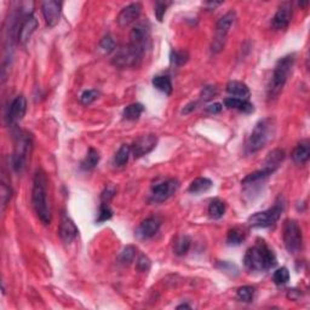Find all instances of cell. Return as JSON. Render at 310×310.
<instances>
[{
	"instance_id": "cell-1",
	"label": "cell",
	"mask_w": 310,
	"mask_h": 310,
	"mask_svg": "<svg viewBox=\"0 0 310 310\" xmlns=\"http://www.w3.org/2000/svg\"><path fill=\"white\" fill-rule=\"evenodd\" d=\"M32 204L36 216L43 224L51 223V206L48 199V177L43 170H38L34 175L32 189Z\"/></svg>"
},
{
	"instance_id": "cell-2",
	"label": "cell",
	"mask_w": 310,
	"mask_h": 310,
	"mask_svg": "<svg viewBox=\"0 0 310 310\" xmlns=\"http://www.w3.org/2000/svg\"><path fill=\"white\" fill-rule=\"evenodd\" d=\"M278 260L275 253L265 244L264 240L258 239L255 246L250 247L244 257V264L251 272H266L277 265Z\"/></svg>"
},
{
	"instance_id": "cell-3",
	"label": "cell",
	"mask_w": 310,
	"mask_h": 310,
	"mask_svg": "<svg viewBox=\"0 0 310 310\" xmlns=\"http://www.w3.org/2000/svg\"><path fill=\"white\" fill-rule=\"evenodd\" d=\"M294 61H296V56L293 54L284 56L280 58L275 64L274 70H273L272 79L268 85V100L274 101L275 98L279 97V95L283 92V90L286 85L288 76L292 73L294 67Z\"/></svg>"
},
{
	"instance_id": "cell-4",
	"label": "cell",
	"mask_w": 310,
	"mask_h": 310,
	"mask_svg": "<svg viewBox=\"0 0 310 310\" xmlns=\"http://www.w3.org/2000/svg\"><path fill=\"white\" fill-rule=\"evenodd\" d=\"M275 120L273 118L260 119L253 128L246 142L247 153H256L265 147L275 135Z\"/></svg>"
},
{
	"instance_id": "cell-5",
	"label": "cell",
	"mask_w": 310,
	"mask_h": 310,
	"mask_svg": "<svg viewBox=\"0 0 310 310\" xmlns=\"http://www.w3.org/2000/svg\"><path fill=\"white\" fill-rule=\"evenodd\" d=\"M33 142L30 135L26 131H17L15 133V145L12 153V167L17 173L23 172L30 160Z\"/></svg>"
},
{
	"instance_id": "cell-6",
	"label": "cell",
	"mask_w": 310,
	"mask_h": 310,
	"mask_svg": "<svg viewBox=\"0 0 310 310\" xmlns=\"http://www.w3.org/2000/svg\"><path fill=\"white\" fill-rule=\"evenodd\" d=\"M285 210V205L283 201H277L275 205L270 207V209L262 211V212H257L255 215L250 216L249 223L250 227L252 228H269L274 225L279 219H280L281 215H283Z\"/></svg>"
},
{
	"instance_id": "cell-7",
	"label": "cell",
	"mask_w": 310,
	"mask_h": 310,
	"mask_svg": "<svg viewBox=\"0 0 310 310\" xmlns=\"http://www.w3.org/2000/svg\"><path fill=\"white\" fill-rule=\"evenodd\" d=\"M283 239L285 247L291 255H296L303 249V234L299 224L293 219H287L284 224Z\"/></svg>"
},
{
	"instance_id": "cell-8",
	"label": "cell",
	"mask_w": 310,
	"mask_h": 310,
	"mask_svg": "<svg viewBox=\"0 0 310 310\" xmlns=\"http://www.w3.org/2000/svg\"><path fill=\"white\" fill-rule=\"evenodd\" d=\"M150 44V26L148 22L137 23L130 33L129 46L143 57Z\"/></svg>"
},
{
	"instance_id": "cell-9",
	"label": "cell",
	"mask_w": 310,
	"mask_h": 310,
	"mask_svg": "<svg viewBox=\"0 0 310 310\" xmlns=\"http://www.w3.org/2000/svg\"><path fill=\"white\" fill-rule=\"evenodd\" d=\"M237 20V12L229 11L225 15L219 18L218 22L216 24V35L213 39L212 45H211V50L212 52H221L224 48L225 42H227V35L230 30V28Z\"/></svg>"
},
{
	"instance_id": "cell-10",
	"label": "cell",
	"mask_w": 310,
	"mask_h": 310,
	"mask_svg": "<svg viewBox=\"0 0 310 310\" xmlns=\"http://www.w3.org/2000/svg\"><path fill=\"white\" fill-rule=\"evenodd\" d=\"M179 183L177 179H167L165 182L158 183L151 187V200L155 203H164L177 191Z\"/></svg>"
},
{
	"instance_id": "cell-11",
	"label": "cell",
	"mask_w": 310,
	"mask_h": 310,
	"mask_svg": "<svg viewBox=\"0 0 310 310\" xmlns=\"http://www.w3.org/2000/svg\"><path fill=\"white\" fill-rule=\"evenodd\" d=\"M142 60H143L142 56H139L137 52L133 51L129 45H126L117 51L113 58V64L119 68L137 67Z\"/></svg>"
},
{
	"instance_id": "cell-12",
	"label": "cell",
	"mask_w": 310,
	"mask_h": 310,
	"mask_svg": "<svg viewBox=\"0 0 310 310\" xmlns=\"http://www.w3.org/2000/svg\"><path fill=\"white\" fill-rule=\"evenodd\" d=\"M293 6L292 3L285 2L278 8V11L275 12L274 17L272 20V27L275 30H285L290 26L291 20H292Z\"/></svg>"
},
{
	"instance_id": "cell-13",
	"label": "cell",
	"mask_w": 310,
	"mask_h": 310,
	"mask_svg": "<svg viewBox=\"0 0 310 310\" xmlns=\"http://www.w3.org/2000/svg\"><path fill=\"white\" fill-rule=\"evenodd\" d=\"M158 137L155 135H144L141 136L133 142L131 145V153L136 159L144 157V155L149 154L151 150L157 147Z\"/></svg>"
},
{
	"instance_id": "cell-14",
	"label": "cell",
	"mask_w": 310,
	"mask_h": 310,
	"mask_svg": "<svg viewBox=\"0 0 310 310\" xmlns=\"http://www.w3.org/2000/svg\"><path fill=\"white\" fill-rule=\"evenodd\" d=\"M27 111V101L24 96H17L14 98V101L10 103V107L8 109V114H6V122L9 125L14 126L16 125L18 122L23 119L24 114Z\"/></svg>"
},
{
	"instance_id": "cell-15",
	"label": "cell",
	"mask_w": 310,
	"mask_h": 310,
	"mask_svg": "<svg viewBox=\"0 0 310 310\" xmlns=\"http://www.w3.org/2000/svg\"><path fill=\"white\" fill-rule=\"evenodd\" d=\"M42 12L44 16L45 23L49 28H54L60 22L61 12H62V3L49 0L42 4Z\"/></svg>"
},
{
	"instance_id": "cell-16",
	"label": "cell",
	"mask_w": 310,
	"mask_h": 310,
	"mask_svg": "<svg viewBox=\"0 0 310 310\" xmlns=\"http://www.w3.org/2000/svg\"><path fill=\"white\" fill-rule=\"evenodd\" d=\"M142 12V4L141 3H132L124 8L122 11H120L119 16H118L117 21L119 23V26L126 27L129 24H131L132 22H135L136 20L139 17Z\"/></svg>"
},
{
	"instance_id": "cell-17",
	"label": "cell",
	"mask_w": 310,
	"mask_h": 310,
	"mask_svg": "<svg viewBox=\"0 0 310 310\" xmlns=\"http://www.w3.org/2000/svg\"><path fill=\"white\" fill-rule=\"evenodd\" d=\"M38 26H39L38 20H36L33 15H28V16H26V18L22 21V23H21L20 29H18V35H17L18 42H20L22 45H26L27 43L29 42L30 36L33 35V33L36 30Z\"/></svg>"
},
{
	"instance_id": "cell-18",
	"label": "cell",
	"mask_w": 310,
	"mask_h": 310,
	"mask_svg": "<svg viewBox=\"0 0 310 310\" xmlns=\"http://www.w3.org/2000/svg\"><path fill=\"white\" fill-rule=\"evenodd\" d=\"M161 225V222L157 217H149V218L144 219L141 224L138 225L137 230H136V235L137 238L145 240V239L153 238L158 231H159Z\"/></svg>"
},
{
	"instance_id": "cell-19",
	"label": "cell",
	"mask_w": 310,
	"mask_h": 310,
	"mask_svg": "<svg viewBox=\"0 0 310 310\" xmlns=\"http://www.w3.org/2000/svg\"><path fill=\"white\" fill-rule=\"evenodd\" d=\"M78 232H79V230H78L76 225L74 224L72 219L66 215H62L61 224L60 228H58V234H60L61 240L64 244H70L72 241L75 240Z\"/></svg>"
},
{
	"instance_id": "cell-20",
	"label": "cell",
	"mask_w": 310,
	"mask_h": 310,
	"mask_svg": "<svg viewBox=\"0 0 310 310\" xmlns=\"http://www.w3.org/2000/svg\"><path fill=\"white\" fill-rule=\"evenodd\" d=\"M285 159V151L281 149H274L266 155L264 163H263V169H266L269 172L274 173L280 167Z\"/></svg>"
},
{
	"instance_id": "cell-21",
	"label": "cell",
	"mask_w": 310,
	"mask_h": 310,
	"mask_svg": "<svg viewBox=\"0 0 310 310\" xmlns=\"http://www.w3.org/2000/svg\"><path fill=\"white\" fill-rule=\"evenodd\" d=\"M224 105L229 109H237L245 114H251L255 111V105L249 100H243V98L228 97L224 100Z\"/></svg>"
},
{
	"instance_id": "cell-22",
	"label": "cell",
	"mask_w": 310,
	"mask_h": 310,
	"mask_svg": "<svg viewBox=\"0 0 310 310\" xmlns=\"http://www.w3.org/2000/svg\"><path fill=\"white\" fill-rule=\"evenodd\" d=\"M227 92L229 95L234 96L237 98H243V100H249L251 92L250 89L247 88L246 84L237 82V80H232L227 84Z\"/></svg>"
},
{
	"instance_id": "cell-23",
	"label": "cell",
	"mask_w": 310,
	"mask_h": 310,
	"mask_svg": "<svg viewBox=\"0 0 310 310\" xmlns=\"http://www.w3.org/2000/svg\"><path fill=\"white\" fill-rule=\"evenodd\" d=\"M310 158V143L308 139L302 141L300 143L297 144L292 153V159L297 165H303Z\"/></svg>"
},
{
	"instance_id": "cell-24",
	"label": "cell",
	"mask_w": 310,
	"mask_h": 310,
	"mask_svg": "<svg viewBox=\"0 0 310 310\" xmlns=\"http://www.w3.org/2000/svg\"><path fill=\"white\" fill-rule=\"evenodd\" d=\"M212 185H213V182L211 181L210 178L199 177V178H195L194 181L189 184L188 191L191 194L199 195L201 193H205V191L210 190V189L212 188Z\"/></svg>"
},
{
	"instance_id": "cell-25",
	"label": "cell",
	"mask_w": 310,
	"mask_h": 310,
	"mask_svg": "<svg viewBox=\"0 0 310 310\" xmlns=\"http://www.w3.org/2000/svg\"><path fill=\"white\" fill-rule=\"evenodd\" d=\"M190 246L191 239L188 235H181V237L176 238L175 243H173V252H175V255L182 257L187 255Z\"/></svg>"
},
{
	"instance_id": "cell-26",
	"label": "cell",
	"mask_w": 310,
	"mask_h": 310,
	"mask_svg": "<svg viewBox=\"0 0 310 310\" xmlns=\"http://www.w3.org/2000/svg\"><path fill=\"white\" fill-rule=\"evenodd\" d=\"M98 163H100V154L94 148H90L85 159L80 164V167H82L84 171H91V170H94L98 165Z\"/></svg>"
},
{
	"instance_id": "cell-27",
	"label": "cell",
	"mask_w": 310,
	"mask_h": 310,
	"mask_svg": "<svg viewBox=\"0 0 310 310\" xmlns=\"http://www.w3.org/2000/svg\"><path fill=\"white\" fill-rule=\"evenodd\" d=\"M153 86L159 91L164 92L165 95H171L172 94V82L170 79V76L167 75H157L153 78Z\"/></svg>"
},
{
	"instance_id": "cell-28",
	"label": "cell",
	"mask_w": 310,
	"mask_h": 310,
	"mask_svg": "<svg viewBox=\"0 0 310 310\" xmlns=\"http://www.w3.org/2000/svg\"><path fill=\"white\" fill-rule=\"evenodd\" d=\"M144 111L143 104L141 103H132L128 105L123 111V117L125 120L129 122H135V120L139 119V117L142 115V113Z\"/></svg>"
},
{
	"instance_id": "cell-29",
	"label": "cell",
	"mask_w": 310,
	"mask_h": 310,
	"mask_svg": "<svg viewBox=\"0 0 310 310\" xmlns=\"http://www.w3.org/2000/svg\"><path fill=\"white\" fill-rule=\"evenodd\" d=\"M246 239V232L241 228H231L228 230L227 234V244L230 246H239L241 245Z\"/></svg>"
},
{
	"instance_id": "cell-30",
	"label": "cell",
	"mask_w": 310,
	"mask_h": 310,
	"mask_svg": "<svg viewBox=\"0 0 310 310\" xmlns=\"http://www.w3.org/2000/svg\"><path fill=\"white\" fill-rule=\"evenodd\" d=\"M207 212H209V216L212 219L222 218V217L224 216V213H225V204H224V201H222V200H219V199H213L210 203L209 210H207Z\"/></svg>"
},
{
	"instance_id": "cell-31",
	"label": "cell",
	"mask_w": 310,
	"mask_h": 310,
	"mask_svg": "<svg viewBox=\"0 0 310 310\" xmlns=\"http://www.w3.org/2000/svg\"><path fill=\"white\" fill-rule=\"evenodd\" d=\"M130 155H131V145L123 144L122 147L119 148V150L117 151L115 157H114V164H115V166H125L130 159Z\"/></svg>"
},
{
	"instance_id": "cell-32",
	"label": "cell",
	"mask_w": 310,
	"mask_h": 310,
	"mask_svg": "<svg viewBox=\"0 0 310 310\" xmlns=\"http://www.w3.org/2000/svg\"><path fill=\"white\" fill-rule=\"evenodd\" d=\"M136 257V247L132 245L124 247V250L120 252L119 255V262L124 265H129L130 263H132L135 260Z\"/></svg>"
},
{
	"instance_id": "cell-33",
	"label": "cell",
	"mask_w": 310,
	"mask_h": 310,
	"mask_svg": "<svg viewBox=\"0 0 310 310\" xmlns=\"http://www.w3.org/2000/svg\"><path fill=\"white\" fill-rule=\"evenodd\" d=\"M255 294H256V290H255V287H252V286H243V287L238 288V292H237L238 298L240 299L241 302H245V303L252 302L253 298H255Z\"/></svg>"
},
{
	"instance_id": "cell-34",
	"label": "cell",
	"mask_w": 310,
	"mask_h": 310,
	"mask_svg": "<svg viewBox=\"0 0 310 310\" xmlns=\"http://www.w3.org/2000/svg\"><path fill=\"white\" fill-rule=\"evenodd\" d=\"M12 197V189L10 185H8V183L4 181L0 184V198H2V211H5L8 204L10 203Z\"/></svg>"
},
{
	"instance_id": "cell-35",
	"label": "cell",
	"mask_w": 310,
	"mask_h": 310,
	"mask_svg": "<svg viewBox=\"0 0 310 310\" xmlns=\"http://www.w3.org/2000/svg\"><path fill=\"white\" fill-rule=\"evenodd\" d=\"M273 281L277 285H285L290 281V272L286 266H281L273 274Z\"/></svg>"
},
{
	"instance_id": "cell-36",
	"label": "cell",
	"mask_w": 310,
	"mask_h": 310,
	"mask_svg": "<svg viewBox=\"0 0 310 310\" xmlns=\"http://www.w3.org/2000/svg\"><path fill=\"white\" fill-rule=\"evenodd\" d=\"M170 60H171V63L175 64V66H183L189 60V54L187 51L171 50Z\"/></svg>"
},
{
	"instance_id": "cell-37",
	"label": "cell",
	"mask_w": 310,
	"mask_h": 310,
	"mask_svg": "<svg viewBox=\"0 0 310 310\" xmlns=\"http://www.w3.org/2000/svg\"><path fill=\"white\" fill-rule=\"evenodd\" d=\"M117 44H115V40H114L113 36L110 35V34H107V35L103 36V39L100 42V49L105 54H110V52H113L115 50Z\"/></svg>"
},
{
	"instance_id": "cell-38",
	"label": "cell",
	"mask_w": 310,
	"mask_h": 310,
	"mask_svg": "<svg viewBox=\"0 0 310 310\" xmlns=\"http://www.w3.org/2000/svg\"><path fill=\"white\" fill-rule=\"evenodd\" d=\"M98 97H100V92H98L97 90H85V91L80 95L79 100L83 104L89 105V104L94 103V102L97 100Z\"/></svg>"
},
{
	"instance_id": "cell-39",
	"label": "cell",
	"mask_w": 310,
	"mask_h": 310,
	"mask_svg": "<svg viewBox=\"0 0 310 310\" xmlns=\"http://www.w3.org/2000/svg\"><path fill=\"white\" fill-rule=\"evenodd\" d=\"M111 217H113V211H111L109 205L105 203H101L100 212H98V217H97V223H103L109 221Z\"/></svg>"
},
{
	"instance_id": "cell-40",
	"label": "cell",
	"mask_w": 310,
	"mask_h": 310,
	"mask_svg": "<svg viewBox=\"0 0 310 310\" xmlns=\"http://www.w3.org/2000/svg\"><path fill=\"white\" fill-rule=\"evenodd\" d=\"M217 94H218V91H217L216 86H205L203 90H201V94H200V102H204V103H206V102H209L211 100H213V98L216 97Z\"/></svg>"
},
{
	"instance_id": "cell-41",
	"label": "cell",
	"mask_w": 310,
	"mask_h": 310,
	"mask_svg": "<svg viewBox=\"0 0 310 310\" xmlns=\"http://www.w3.org/2000/svg\"><path fill=\"white\" fill-rule=\"evenodd\" d=\"M170 5H171V3H170V2H157V3H155L154 14H155V16H157L159 22H161V21L164 20V16H165L167 8H169Z\"/></svg>"
},
{
	"instance_id": "cell-42",
	"label": "cell",
	"mask_w": 310,
	"mask_h": 310,
	"mask_svg": "<svg viewBox=\"0 0 310 310\" xmlns=\"http://www.w3.org/2000/svg\"><path fill=\"white\" fill-rule=\"evenodd\" d=\"M115 194H117V189L114 188L113 185H108V187L105 188L103 191H102L101 203L109 204V201L113 199L114 197H115Z\"/></svg>"
},
{
	"instance_id": "cell-43",
	"label": "cell",
	"mask_w": 310,
	"mask_h": 310,
	"mask_svg": "<svg viewBox=\"0 0 310 310\" xmlns=\"http://www.w3.org/2000/svg\"><path fill=\"white\" fill-rule=\"evenodd\" d=\"M136 265H137V269L139 272H148L150 269L151 263H150V259L148 258L147 256L142 255V256L138 257Z\"/></svg>"
},
{
	"instance_id": "cell-44",
	"label": "cell",
	"mask_w": 310,
	"mask_h": 310,
	"mask_svg": "<svg viewBox=\"0 0 310 310\" xmlns=\"http://www.w3.org/2000/svg\"><path fill=\"white\" fill-rule=\"evenodd\" d=\"M217 266H218V268L224 273H230V274H234V273L235 274H238L239 273L238 266L235 265L234 263H230V262H221Z\"/></svg>"
},
{
	"instance_id": "cell-45",
	"label": "cell",
	"mask_w": 310,
	"mask_h": 310,
	"mask_svg": "<svg viewBox=\"0 0 310 310\" xmlns=\"http://www.w3.org/2000/svg\"><path fill=\"white\" fill-rule=\"evenodd\" d=\"M222 109H223L222 103H212V104L207 105V107L205 108V111L209 114H218V113H221Z\"/></svg>"
},
{
	"instance_id": "cell-46",
	"label": "cell",
	"mask_w": 310,
	"mask_h": 310,
	"mask_svg": "<svg viewBox=\"0 0 310 310\" xmlns=\"http://www.w3.org/2000/svg\"><path fill=\"white\" fill-rule=\"evenodd\" d=\"M198 104H199V102H190V103H188V104L185 105V107L182 109V114H189V113H191V111L197 109V108H198Z\"/></svg>"
},
{
	"instance_id": "cell-47",
	"label": "cell",
	"mask_w": 310,
	"mask_h": 310,
	"mask_svg": "<svg viewBox=\"0 0 310 310\" xmlns=\"http://www.w3.org/2000/svg\"><path fill=\"white\" fill-rule=\"evenodd\" d=\"M177 309H190V306H189L188 304H181L177 306Z\"/></svg>"
}]
</instances>
